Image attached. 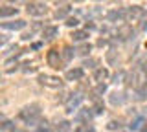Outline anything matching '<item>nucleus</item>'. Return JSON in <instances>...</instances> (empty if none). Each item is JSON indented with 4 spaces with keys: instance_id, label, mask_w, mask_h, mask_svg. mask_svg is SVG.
I'll return each instance as SVG.
<instances>
[{
    "instance_id": "obj_1",
    "label": "nucleus",
    "mask_w": 147,
    "mask_h": 132,
    "mask_svg": "<svg viewBox=\"0 0 147 132\" xmlns=\"http://www.w3.org/2000/svg\"><path fill=\"white\" fill-rule=\"evenodd\" d=\"M18 119H22L30 129H35L40 121H42V110H40V105L31 103L24 107L20 112H18Z\"/></svg>"
},
{
    "instance_id": "obj_2",
    "label": "nucleus",
    "mask_w": 147,
    "mask_h": 132,
    "mask_svg": "<svg viewBox=\"0 0 147 132\" xmlns=\"http://www.w3.org/2000/svg\"><path fill=\"white\" fill-rule=\"evenodd\" d=\"M147 19V11L140 6H131L125 9V22H140Z\"/></svg>"
},
{
    "instance_id": "obj_3",
    "label": "nucleus",
    "mask_w": 147,
    "mask_h": 132,
    "mask_svg": "<svg viewBox=\"0 0 147 132\" xmlns=\"http://www.w3.org/2000/svg\"><path fill=\"white\" fill-rule=\"evenodd\" d=\"M81 103H83V95H81L79 92H76V94H68V97L64 99V107H66V112H68V114L77 112V110H79V107H81Z\"/></svg>"
},
{
    "instance_id": "obj_4",
    "label": "nucleus",
    "mask_w": 147,
    "mask_h": 132,
    "mask_svg": "<svg viewBox=\"0 0 147 132\" xmlns=\"http://www.w3.org/2000/svg\"><path fill=\"white\" fill-rule=\"evenodd\" d=\"M26 11L28 15L31 17H42L46 15V11H48V7H46L44 2H39V0H31V2L26 4Z\"/></svg>"
},
{
    "instance_id": "obj_5",
    "label": "nucleus",
    "mask_w": 147,
    "mask_h": 132,
    "mask_svg": "<svg viewBox=\"0 0 147 132\" xmlns=\"http://www.w3.org/2000/svg\"><path fill=\"white\" fill-rule=\"evenodd\" d=\"M46 62H48V66H52L53 70H61L64 66L63 55H61V52H57V50H50V52L46 53Z\"/></svg>"
},
{
    "instance_id": "obj_6",
    "label": "nucleus",
    "mask_w": 147,
    "mask_h": 132,
    "mask_svg": "<svg viewBox=\"0 0 147 132\" xmlns=\"http://www.w3.org/2000/svg\"><path fill=\"white\" fill-rule=\"evenodd\" d=\"M109 101H110V105H114V107H121V105H125L129 101V95H127V92L114 90V92H110V95H109Z\"/></svg>"
},
{
    "instance_id": "obj_7",
    "label": "nucleus",
    "mask_w": 147,
    "mask_h": 132,
    "mask_svg": "<svg viewBox=\"0 0 147 132\" xmlns=\"http://www.w3.org/2000/svg\"><path fill=\"white\" fill-rule=\"evenodd\" d=\"M28 22L22 20V19H15V20H9V22H0V28L2 29H7V31H20L26 28Z\"/></svg>"
},
{
    "instance_id": "obj_8",
    "label": "nucleus",
    "mask_w": 147,
    "mask_h": 132,
    "mask_svg": "<svg viewBox=\"0 0 147 132\" xmlns=\"http://www.w3.org/2000/svg\"><path fill=\"white\" fill-rule=\"evenodd\" d=\"M105 20L110 22V24H116V22H125V9H110L105 15Z\"/></svg>"
},
{
    "instance_id": "obj_9",
    "label": "nucleus",
    "mask_w": 147,
    "mask_h": 132,
    "mask_svg": "<svg viewBox=\"0 0 147 132\" xmlns=\"http://www.w3.org/2000/svg\"><path fill=\"white\" fill-rule=\"evenodd\" d=\"M92 119H94L92 108H79V110L76 112V116H74V121L76 123H90Z\"/></svg>"
},
{
    "instance_id": "obj_10",
    "label": "nucleus",
    "mask_w": 147,
    "mask_h": 132,
    "mask_svg": "<svg viewBox=\"0 0 147 132\" xmlns=\"http://www.w3.org/2000/svg\"><path fill=\"white\" fill-rule=\"evenodd\" d=\"M85 75V68L77 66V68H70V70L64 72V79L66 81H81Z\"/></svg>"
},
{
    "instance_id": "obj_11",
    "label": "nucleus",
    "mask_w": 147,
    "mask_h": 132,
    "mask_svg": "<svg viewBox=\"0 0 147 132\" xmlns=\"http://www.w3.org/2000/svg\"><path fill=\"white\" fill-rule=\"evenodd\" d=\"M39 83L44 84V86H52V88H61V84H63L57 77H50V75H46V74H40L39 75Z\"/></svg>"
},
{
    "instance_id": "obj_12",
    "label": "nucleus",
    "mask_w": 147,
    "mask_h": 132,
    "mask_svg": "<svg viewBox=\"0 0 147 132\" xmlns=\"http://www.w3.org/2000/svg\"><path fill=\"white\" fill-rule=\"evenodd\" d=\"M40 35H42V39H44V40H53V39L59 35V28H57V26L48 24V26H44V28H42Z\"/></svg>"
},
{
    "instance_id": "obj_13",
    "label": "nucleus",
    "mask_w": 147,
    "mask_h": 132,
    "mask_svg": "<svg viewBox=\"0 0 147 132\" xmlns=\"http://www.w3.org/2000/svg\"><path fill=\"white\" fill-rule=\"evenodd\" d=\"M88 37H90V31H86V29H74V33H72L74 42H86Z\"/></svg>"
},
{
    "instance_id": "obj_14",
    "label": "nucleus",
    "mask_w": 147,
    "mask_h": 132,
    "mask_svg": "<svg viewBox=\"0 0 147 132\" xmlns=\"http://www.w3.org/2000/svg\"><path fill=\"white\" fill-rule=\"evenodd\" d=\"M70 130H72V123L66 119H59L52 127V132H70Z\"/></svg>"
},
{
    "instance_id": "obj_15",
    "label": "nucleus",
    "mask_w": 147,
    "mask_h": 132,
    "mask_svg": "<svg viewBox=\"0 0 147 132\" xmlns=\"http://www.w3.org/2000/svg\"><path fill=\"white\" fill-rule=\"evenodd\" d=\"M90 52H92L90 42H79V46L76 48V55H81V57H88Z\"/></svg>"
},
{
    "instance_id": "obj_16",
    "label": "nucleus",
    "mask_w": 147,
    "mask_h": 132,
    "mask_svg": "<svg viewBox=\"0 0 147 132\" xmlns=\"http://www.w3.org/2000/svg\"><path fill=\"white\" fill-rule=\"evenodd\" d=\"M92 77H94L96 83H103V81L109 79V70H107V68H96Z\"/></svg>"
},
{
    "instance_id": "obj_17",
    "label": "nucleus",
    "mask_w": 147,
    "mask_h": 132,
    "mask_svg": "<svg viewBox=\"0 0 147 132\" xmlns=\"http://www.w3.org/2000/svg\"><path fill=\"white\" fill-rule=\"evenodd\" d=\"M145 99H147V83L134 88V101H145Z\"/></svg>"
},
{
    "instance_id": "obj_18",
    "label": "nucleus",
    "mask_w": 147,
    "mask_h": 132,
    "mask_svg": "<svg viewBox=\"0 0 147 132\" xmlns=\"http://www.w3.org/2000/svg\"><path fill=\"white\" fill-rule=\"evenodd\" d=\"M18 13L17 7L13 6H0V19H7V17H15Z\"/></svg>"
},
{
    "instance_id": "obj_19",
    "label": "nucleus",
    "mask_w": 147,
    "mask_h": 132,
    "mask_svg": "<svg viewBox=\"0 0 147 132\" xmlns=\"http://www.w3.org/2000/svg\"><path fill=\"white\" fill-rule=\"evenodd\" d=\"M105 92H107V84H105V83H98V84H96V88L92 90L90 97L94 99V101H96V99H101V95H103Z\"/></svg>"
},
{
    "instance_id": "obj_20",
    "label": "nucleus",
    "mask_w": 147,
    "mask_h": 132,
    "mask_svg": "<svg viewBox=\"0 0 147 132\" xmlns=\"http://www.w3.org/2000/svg\"><path fill=\"white\" fill-rule=\"evenodd\" d=\"M70 11H72V7L68 6V4H64V6H61L57 11H55V19H57V20H61V19H68Z\"/></svg>"
},
{
    "instance_id": "obj_21",
    "label": "nucleus",
    "mask_w": 147,
    "mask_h": 132,
    "mask_svg": "<svg viewBox=\"0 0 147 132\" xmlns=\"http://www.w3.org/2000/svg\"><path fill=\"white\" fill-rule=\"evenodd\" d=\"M61 55H63V61H64V64L66 62H70L74 57H76V50L74 48H64L63 52H61Z\"/></svg>"
},
{
    "instance_id": "obj_22",
    "label": "nucleus",
    "mask_w": 147,
    "mask_h": 132,
    "mask_svg": "<svg viewBox=\"0 0 147 132\" xmlns=\"http://www.w3.org/2000/svg\"><path fill=\"white\" fill-rule=\"evenodd\" d=\"M92 112H94V116H101V114L105 112V105H103V101H101V99H96V101H94Z\"/></svg>"
},
{
    "instance_id": "obj_23",
    "label": "nucleus",
    "mask_w": 147,
    "mask_h": 132,
    "mask_svg": "<svg viewBox=\"0 0 147 132\" xmlns=\"http://www.w3.org/2000/svg\"><path fill=\"white\" fill-rule=\"evenodd\" d=\"M123 81H125V72L123 70H118L116 74L110 77V83H114V84H121Z\"/></svg>"
},
{
    "instance_id": "obj_24",
    "label": "nucleus",
    "mask_w": 147,
    "mask_h": 132,
    "mask_svg": "<svg viewBox=\"0 0 147 132\" xmlns=\"http://www.w3.org/2000/svg\"><path fill=\"white\" fill-rule=\"evenodd\" d=\"M142 125H144V116H136V119L129 125V129H131L132 132H136V130L142 129Z\"/></svg>"
},
{
    "instance_id": "obj_25",
    "label": "nucleus",
    "mask_w": 147,
    "mask_h": 132,
    "mask_svg": "<svg viewBox=\"0 0 147 132\" xmlns=\"http://www.w3.org/2000/svg\"><path fill=\"white\" fill-rule=\"evenodd\" d=\"M116 53L118 52H114V50H109V52H107V62H109V64L110 66H118V57H116Z\"/></svg>"
},
{
    "instance_id": "obj_26",
    "label": "nucleus",
    "mask_w": 147,
    "mask_h": 132,
    "mask_svg": "<svg viewBox=\"0 0 147 132\" xmlns=\"http://www.w3.org/2000/svg\"><path fill=\"white\" fill-rule=\"evenodd\" d=\"M35 132H52V125L44 119V121H40L39 125L35 127Z\"/></svg>"
},
{
    "instance_id": "obj_27",
    "label": "nucleus",
    "mask_w": 147,
    "mask_h": 132,
    "mask_svg": "<svg viewBox=\"0 0 147 132\" xmlns=\"http://www.w3.org/2000/svg\"><path fill=\"white\" fill-rule=\"evenodd\" d=\"M0 130H15V127H13V123L9 119L0 116Z\"/></svg>"
},
{
    "instance_id": "obj_28",
    "label": "nucleus",
    "mask_w": 147,
    "mask_h": 132,
    "mask_svg": "<svg viewBox=\"0 0 147 132\" xmlns=\"http://www.w3.org/2000/svg\"><path fill=\"white\" fill-rule=\"evenodd\" d=\"M74 132H96V130H94V127H92L90 123H81L79 127L74 129Z\"/></svg>"
},
{
    "instance_id": "obj_29",
    "label": "nucleus",
    "mask_w": 147,
    "mask_h": 132,
    "mask_svg": "<svg viewBox=\"0 0 147 132\" xmlns=\"http://www.w3.org/2000/svg\"><path fill=\"white\" fill-rule=\"evenodd\" d=\"M96 64H98V61H96V59H86L85 57V61H83V66H85V68H90V70H96Z\"/></svg>"
},
{
    "instance_id": "obj_30",
    "label": "nucleus",
    "mask_w": 147,
    "mask_h": 132,
    "mask_svg": "<svg viewBox=\"0 0 147 132\" xmlns=\"http://www.w3.org/2000/svg\"><path fill=\"white\" fill-rule=\"evenodd\" d=\"M121 121H116V119H112V121H109V125H107V129L109 130H119L121 129Z\"/></svg>"
},
{
    "instance_id": "obj_31",
    "label": "nucleus",
    "mask_w": 147,
    "mask_h": 132,
    "mask_svg": "<svg viewBox=\"0 0 147 132\" xmlns=\"http://www.w3.org/2000/svg\"><path fill=\"white\" fill-rule=\"evenodd\" d=\"M66 26H68V28H77V26H79V19H76V17H68V19H66Z\"/></svg>"
},
{
    "instance_id": "obj_32",
    "label": "nucleus",
    "mask_w": 147,
    "mask_h": 132,
    "mask_svg": "<svg viewBox=\"0 0 147 132\" xmlns=\"http://www.w3.org/2000/svg\"><path fill=\"white\" fill-rule=\"evenodd\" d=\"M101 15V9H98V7H94L92 11L86 13V19H94V17H99Z\"/></svg>"
},
{
    "instance_id": "obj_33",
    "label": "nucleus",
    "mask_w": 147,
    "mask_h": 132,
    "mask_svg": "<svg viewBox=\"0 0 147 132\" xmlns=\"http://www.w3.org/2000/svg\"><path fill=\"white\" fill-rule=\"evenodd\" d=\"M147 29V19L140 20V26H138V31H145Z\"/></svg>"
},
{
    "instance_id": "obj_34",
    "label": "nucleus",
    "mask_w": 147,
    "mask_h": 132,
    "mask_svg": "<svg viewBox=\"0 0 147 132\" xmlns=\"http://www.w3.org/2000/svg\"><path fill=\"white\" fill-rule=\"evenodd\" d=\"M33 33H35V31H30V33H24V35H22V40H31V39H33Z\"/></svg>"
},
{
    "instance_id": "obj_35",
    "label": "nucleus",
    "mask_w": 147,
    "mask_h": 132,
    "mask_svg": "<svg viewBox=\"0 0 147 132\" xmlns=\"http://www.w3.org/2000/svg\"><path fill=\"white\" fill-rule=\"evenodd\" d=\"M85 29L86 31H92V29H96V26L92 24V22H86V24H85Z\"/></svg>"
},
{
    "instance_id": "obj_36",
    "label": "nucleus",
    "mask_w": 147,
    "mask_h": 132,
    "mask_svg": "<svg viewBox=\"0 0 147 132\" xmlns=\"http://www.w3.org/2000/svg\"><path fill=\"white\" fill-rule=\"evenodd\" d=\"M42 48V42H33L31 44V50H40Z\"/></svg>"
},
{
    "instance_id": "obj_37",
    "label": "nucleus",
    "mask_w": 147,
    "mask_h": 132,
    "mask_svg": "<svg viewBox=\"0 0 147 132\" xmlns=\"http://www.w3.org/2000/svg\"><path fill=\"white\" fill-rule=\"evenodd\" d=\"M6 42H7V37L6 35H0V46H4Z\"/></svg>"
},
{
    "instance_id": "obj_38",
    "label": "nucleus",
    "mask_w": 147,
    "mask_h": 132,
    "mask_svg": "<svg viewBox=\"0 0 147 132\" xmlns=\"http://www.w3.org/2000/svg\"><path fill=\"white\" fill-rule=\"evenodd\" d=\"M140 132H147V123H145V127H142V129H140Z\"/></svg>"
},
{
    "instance_id": "obj_39",
    "label": "nucleus",
    "mask_w": 147,
    "mask_h": 132,
    "mask_svg": "<svg viewBox=\"0 0 147 132\" xmlns=\"http://www.w3.org/2000/svg\"><path fill=\"white\" fill-rule=\"evenodd\" d=\"M145 114H147V110H145Z\"/></svg>"
}]
</instances>
